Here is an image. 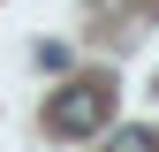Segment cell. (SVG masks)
<instances>
[{"instance_id":"1","label":"cell","mask_w":159,"mask_h":152,"mask_svg":"<svg viewBox=\"0 0 159 152\" xmlns=\"http://www.w3.org/2000/svg\"><path fill=\"white\" fill-rule=\"evenodd\" d=\"M106 107H114V91L98 84V76L61 84V91L46 99V129H53V137H91V129H106Z\"/></svg>"},{"instance_id":"2","label":"cell","mask_w":159,"mask_h":152,"mask_svg":"<svg viewBox=\"0 0 159 152\" xmlns=\"http://www.w3.org/2000/svg\"><path fill=\"white\" fill-rule=\"evenodd\" d=\"M106 152H159V129H114Z\"/></svg>"}]
</instances>
